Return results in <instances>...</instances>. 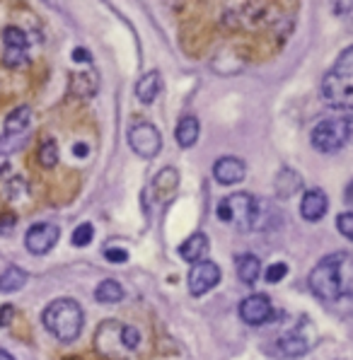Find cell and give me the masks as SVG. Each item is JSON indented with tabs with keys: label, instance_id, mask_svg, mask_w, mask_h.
Here are the masks:
<instances>
[{
	"label": "cell",
	"instance_id": "6da1fadb",
	"mask_svg": "<svg viewBox=\"0 0 353 360\" xmlns=\"http://www.w3.org/2000/svg\"><path fill=\"white\" fill-rule=\"evenodd\" d=\"M351 266L353 262H351L349 252H334V254H329V257H324L310 274L312 292L324 302L349 297L353 290Z\"/></svg>",
	"mask_w": 353,
	"mask_h": 360
},
{
	"label": "cell",
	"instance_id": "7a4b0ae2",
	"mask_svg": "<svg viewBox=\"0 0 353 360\" xmlns=\"http://www.w3.org/2000/svg\"><path fill=\"white\" fill-rule=\"evenodd\" d=\"M322 97L329 107L349 112L353 104V46L341 51L334 68L322 80Z\"/></svg>",
	"mask_w": 353,
	"mask_h": 360
},
{
	"label": "cell",
	"instance_id": "3957f363",
	"mask_svg": "<svg viewBox=\"0 0 353 360\" xmlns=\"http://www.w3.org/2000/svg\"><path fill=\"white\" fill-rule=\"evenodd\" d=\"M41 322L63 343H73L82 331V307L73 297H58L44 309Z\"/></svg>",
	"mask_w": 353,
	"mask_h": 360
},
{
	"label": "cell",
	"instance_id": "277c9868",
	"mask_svg": "<svg viewBox=\"0 0 353 360\" xmlns=\"http://www.w3.org/2000/svg\"><path fill=\"white\" fill-rule=\"evenodd\" d=\"M95 343L107 360H126L141 346V331L121 322H104L97 329Z\"/></svg>",
	"mask_w": 353,
	"mask_h": 360
},
{
	"label": "cell",
	"instance_id": "5b68a950",
	"mask_svg": "<svg viewBox=\"0 0 353 360\" xmlns=\"http://www.w3.org/2000/svg\"><path fill=\"white\" fill-rule=\"evenodd\" d=\"M349 138H351V114L344 112L341 116L319 121L312 129L310 141L319 153H336L349 143Z\"/></svg>",
	"mask_w": 353,
	"mask_h": 360
},
{
	"label": "cell",
	"instance_id": "8992f818",
	"mask_svg": "<svg viewBox=\"0 0 353 360\" xmlns=\"http://www.w3.org/2000/svg\"><path fill=\"white\" fill-rule=\"evenodd\" d=\"M218 218L233 223L240 232H250L257 225V201L245 191L233 193L218 203Z\"/></svg>",
	"mask_w": 353,
	"mask_h": 360
},
{
	"label": "cell",
	"instance_id": "52a82bcc",
	"mask_svg": "<svg viewBox=\"0 0 353 360\" xmlns=\"http://www.w3.org/2000/svg\"><path fill=\"white\" fill-rule=\"evenodd\" d=\"M129 146L134 148V153H138L141 158H155L162 150V136L153 124L141 121L134 124L129 131Z\"/></svg>",
	"mask_w": 353,
	"mask_h": 360
},
{
	"label": "cell",
	"instance_id": "ba28073f",
	"mask_svg": "<svg viewBox=\"0 0 353 360\" xmlns=\"http://www.w3.org/2000/svg\"><path fill=\"white\" fill-rule=\"evenodd\" d=\"M58 237H60V230L53 223H37V225H32L30 232L25 235V247L30 254L41 257V254L51 252V249L56 247Z\"/></svg>",
	"mask_w": 353,
	"mask_h": 360
},
{
	"label": "cell",
	"instance_id": "9c48e42d",
	"mask_svg": "<svg viewBox=\"0 0 353 360\" xmlns=\"http://www.w3.org/2000/svg\"><path fill=\"white\" fill-rule=\"evenodd\" d=\"M220 281V269L213 262H196L189 271V292L191 295H206L208 290L218 285Z\"/></svg>",
	"mask_w": 353,
	"mask_h": 360
},
{
	"label": "cell",
	"instance_id": "30bf717a",
	"mask_svg": "<svg viewBox=\"0 0 353 360\" xmlns=\"http://www.w3.org/2000/svg\"><path fill=\"white\" fill-rule=\"evenodd\" d=\"M3 60L8 68H20L22 63H27V37L18 27H5Z\"/></svg>",
	"mask_w": 353,
	"mask_h": 360
},
{
	"label": "cell",
	"instance_id": "8fae6325",
	"mask_svg": "<svg viewBox=\"0 0 353 360\" xmlns=\"http://www.w3.org/2000/svg\"><path fill=\"white\" fill-rule=\"evenodd\" d=\"M240 317H242V322H247L252 326H259V324L269 322V319L274 317V304H271V300H269L267 295L257 292V295H250V297H245V300H242Z\"/></svg>",
	"mask_w": 353,
	"mask_h": 360
},
{
	"label": "cell",
	"instance_id": "7c38bea8",
	"mask_svg": "<svg viewBox=\"0 0 353 360\" xmlns=\"http://www.w3.org/2000/svg\"><path fill=\"white\" fill-rule=\"evenodd\" d=\"M327 208H329V198L322 189L305 191V196H302V201H300V215L307 220V223L322 220L324 215H327Z\"/></svg>",
	"mask_w": 353,
	"mask_h": 360
},
{
	"label": "cell",
	"instance_id": "4fadbf2b",
	"mask_svg": "<svg viewBox=\"0 0 353 360\" xmlns=\"http://www.w3.org/2000/svg\"><path fill=\"white\" fill-rule=\"evenodd\" d=\"M247 169H245V162L237 158H220L216 165H213V176L225 186H233V184H240L245 179Z\"/></svg>",
	"mask_w": 353,
	"mask_h": 360
},
{
	"label": "cell",
	"instance_id": "5bb4252c",
	"mask_svg": "<svg viewBox=\"0 0 353 360\" xmlns=\"http://www.w3.org/2000/svg\"><path fill=\"white\" fill-rule=\"evenodd\" d=\"M278 346H281V351H283V356L295 358V356H302V353L310 351L312 336H305L302 334V326H297V329L288 331V334L278 341Z\"/></svg>",
	"mask_w": 353,
	"mask_h": 360
},
{
	"label": "cell",
	"instance_id": "9a60e30c",
	"mask_svg": "<svg viewBox=\"0 0 353 360\" xmlns=\"http://www.w3.org/2000/svg\"><path fill=\"white\" fill-rule=\"evenodd\" d=\"M179 254L184 262H203V257L208 254V237L203 232H194L191 237H186L184 242L179 245Z\"/></svg>",
	"mask_w": 353,
	"mask_h": 360
},
{
	"label": "cell",
	"instance_id": "2e32d148",
	"mask_svg": "<svg viewBox=\"0 0 353 360\" xmlns=\"http://www.w3.org/2000/svg\"><path fill=\"white\" fill-rule=\"evenodd\" d=\"M198 133H201V124H198L196 116H184V119H179V124H176L174 138H176V143H179V148H191V146H196Z\"/></svg>",
	"mask_w": 353,
	"mask_h": 360
},
{
	"label": "cell",
	"instance_id": "e0dca14e",
	"mask_svg": "<svg viewBox=\"0 0 353 360\" xmlns=\"http://www.w3.org/2000/svg\"><path fill=\"white\" fill-rule=\"evenodd\" d=\"M235 269H237V278L247 285H255L259 281V276H262V264H259V259L255 254H242V257H237Z\"/></svg>",
	"mask_w": 353,
	"mask_h": 360
},
{
	"label": "cell",
	"instance_id": "ac0fdd59",
	"mask_svg": "<svg viewBox=\"0 0 353 360\" xmlns=\"http://www.w3.org/2000/svg\"><path fill=\"white\" fill-rule=\"evenodd\" d=\"M160 87H162L160 73H155V70H153V73H146L136 85V97L141 99L143 104H150L153 99L160 95Z\"/></svg>",
	"mask_w": 353,
	"mask_h": 360
},
{
	"label": "cell",
	"instance_id": "d6986e66",
	"mask_svg": "<svg viewBox=\"0 0 353 360\" xmlns=\"http://www.w3.org/2000/svg\"><path fill=\"white\" fill-rule=\"evenodd\" d=\"M27 283V274L20 266H8L0 274V292H18Z\"/></svg>",
	"mask_w": 353,
	"mask_h": 360
},
{
	"label": "cell",
	"instance_id": "ffe728a7",
	"mask_svg": "<svg viewBox=\"0 0 353 360\" xmlns=\"http://www.w3.org/2000/svg\"><path fill=\"white\" fill-rule=\"evenodd\" d=\"M121 297H124V288H121V283H117V281H112V278L102 281V283L97 285V290H95V300L102 302V304H114V302H119Z\"/></svg>",
	"mask_w": 353,
	"mask_h": 360
},
{
	"label": "cell",
	"instance_id": "44dd1931",
	"mask_svg": "<svg viewBox=\"0 0 353 360\" xmlns=\"http://www.w3.org/2000/svg\"><path fill=\"white\" fill-rule=\"evenodd\" d=\"M153 186L158 189V193L162 191V193H169V191H174L176 186H179V172H176L174 167H165V169H160V174L153 179Z\"/></svg>",
	"mask_w": 353,
	"mask_h": 360
},
{
	"label": "cell",
	"instance_id": "7402d4cb",
	"mask_svg": "<svg viewBox=\"0 0 353 360\" xmlns=\"http://www.w3.org/2000/svg\"><path fill=\"white\" fill-rule=\"evenodd\" d=\"M27 124H30V109L27 107L15 109V112L5 119V129H8V133H22L27 129Z\"/></svg>",
	"mask_w": 353,
	"mask_h": 360
},
{
	"label": "cell",
	"instance_id": "603a6c76",
	"mask_svg": "<svg viewBox=\"0 0 353 360\" xmlns=\"http://www.w3.org/2000/svg\"><path fill=\"white\" fill-rule=\"evenodd\" d=\"M39 162L46 169L56 167V162H58V146H56V141L41 143V148H39Z\"/></svg>",
	"mask_w": 353,
	"mask_h": 360
},
{
	"label": "cell",
	"instance_id": "cb8c5ba5",
	"mask_svg": "<svg viewBox=\"0 0 353 360\" xmlns=\"http://www.w3.org/2000/svg\"><path fill=\"white\" fill-rule=\"evenodd\" d=\"M92 237H95V228H92L90 223H82V225L75 228L70 242H73V247H87L92 242Z\"/></svg>",
	"mask_w": 353,
	"mask_h": 360
},
{
	"label": "cell",
	"instance_id": "d4e9b609",
	"mask_svg": "<svg viewBox=\"0 0 353 360\" xmlns=\"http://www.w3.org/2000/svg\"><path fill=\"white\" fill-rule=\"evenodd\" d=\"M336 225H339V232L346 237V240H351L353 237V215L351 210H346V213H341L339 218H336Z\"/></svg>",
	"mask_w": 353,
	"mask_h": 360
},
{
	"label": "cell",
	"instance_id": "484cf974",
	"mask_svg": "<svg viewBox=\"0 0 353 360\" xmlns=\"http://www.w3.org/2000/svg\"><path fill=\"white\" fill-rule=\"evenodd\" d=\"M285 274H288V266H285V264H274V266H269V271H267V281H269V283H278V281L285 278Z\"/></svg>",
	"mask_w": 353,
	"mask_h": 360
},
{
	"label": "cell",
	"instance_id": "4316f807",
	"mask_svg": "<svg viewBox=\"0 0 353 360\" xmlns=\"http://www.w3.org/2000/svg\"><path fill=\"white\" fill-rule=\"evenodd\" d=\"M104 257H107L109 262H114V264H121V262H126V259H129V252H126V249H121V247H107V249H104Z\"/></svg>",
	"mask_w": 353,
	"mask_h": 360
},
{
	"label": "cell",
	"instance_id": "83f0119b",
	"mask_svg": "<svg viewBox=\"0 0 353 360\" xmlns=\"http://www.w3.org/2000/svg\"><path fill=\"white\" fill-rule=\"evenodd\" d=\"M10 317H13V307H3L0 309V324H8L10 322Z\"/></svg>",
	"mask_w": 353,
	"mask_h": 360
},
{
	"label": "cell",
	"instance_id": "f1b7e54d",
	"mask_svg": "<svg viewBox=\"0 0 353 360\" xmlns=\"http://www.w3.org/2000/svg\"><path fill=\"white\" fill-rule=\"evenodd\" d=\"M75 60H90V56H87V51L85 49H75Z\"/></svg>",
	"mask_w": 353,
	"mask_h": 360
},
{
	"label": "cell",
	"instance_id": "f546056e",
	"mask_svg": "<svg viewBox=\"0 0 353 360\" xmlns=\"http://www.w3.org/2000/svg\"><path fill=\"white\" fill-rule=\"evenodd\" d=\"M0 360H15L10 353H5V351H0Z\"/></svg>",
	"mask_w": 353,
	"mask_h": 360
}]
</instances>
